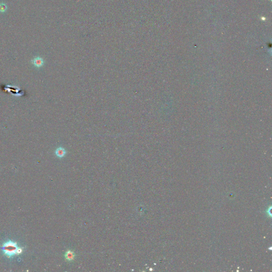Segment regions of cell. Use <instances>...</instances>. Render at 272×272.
I'll return each instance as SVG.
<instances>
[{"label": "cell", "instance_id": "1", "mask_svg": "<svg viewBox=\"0 0 272 272\" xmlns=\"http://www.w3.org/2000/svg\"><path fill=\"white\" fill-rule=\"evenodd\" d=\"M2 250L4 253L9 257L20 253L23 251L21 248L18 247L16 242L12 241H8L5 243L2 246Z\"/></svg>", "mask_w": 272, "mask_h": 272}, {"label": "cell", "instance_id": "2", "mask_svg": "<svg viewBox=\"0 0 272 272\" xmlns=\"http://www.w3.org/2000/svg\"><path fill=\"white\" fill-rule=\"evenodd\" d=\"M31 63L36 67L39 68L42 67L44 64V59L40 56H36L31 60Z\"/></svg>", "mask_w": 272, "mask_h": 272}, {"label": "cell", "instance_id": "3", "mask_svg": "<svg viewBox=\"0 0 272 272\" xmlns=\"http://www.w3.org/2000/svg\"><path fill=\"white\" fill-rule=\"evenodd\" d=\"M66 153V151L65 149L63 147H59L57 148L55 151V154L56 156L59 158H62L65 156V154Z\"/></svg>", "mask_w": 272, "mask_h": 272}, {"label": "cell", "instance_id": "4", "mask_svg": "<svg viewBox=\"0 0 272 272\" xmlns=\"http://www.w3.org/2000/svg\"><path fill=\"white\" fill-rule=\"evenodd\" d=\"M75 253L73 251H71V250H68L66 252L65 254V259L68 260V261H72L73 260H74V258H75Z\"/></svg>", "mask_w": 272, "mask_h": 272}, {"label": "cell", "instance_id": "5", "mask_svg": "<svg viewBox=\"0 0 272 272\" xmlns=\"http://www.w3.org/2000/svg\"><path fill=\"white\" fill-rule=\"evenodd\" d=\"M8 6L6 3H0V13L5 14L8 10Z\"/></svg>", "mask_w": 272, "mask_h": 272}]
</instances>
